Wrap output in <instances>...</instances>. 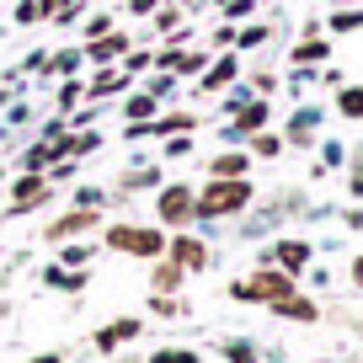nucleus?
Listing matches in <instances>:
<instances>
[{"mask_svg":"<svg viewBox=\"0 0 363 363\" xmlns=\"http://www.w3.org/2000/svg\"><path fill=\"white\" fill-rule=\"evenodd\" d=\"M251 203V182L246 177H214L203 187V198H193V214L198 219H214V214H235V208Z\"/></svg>","mask_w":363,"mask_h":363,"instance_id":"1","label":"nucleus"},{"mask_svg":"<svg viewBox=\"0 0 363 363\" xmlns=\"http://www.w3.org/2000/svg\"><path fill=\"white\" fill-rule=\"evenodd\" d=\"M107 246L113 251H134V257H160V251H166V235H160V230H145V225H113L107 230Z\"/></svg>","mask_w":363,"mask_h":363,"instance_id":"2","label":"nucleus"},{"mask_svg":"<svg viewBox=\"0 0 363 363\" xmlns=\"http://www.w3.org/2000/svg\"><path fill=\"white\" fill-rule=\"evenodd\" d=\"M43 198H48V177H43V171H22V177H16V187H11V214L43 203Z\"/></svg>","mask_w":363,"mask_h":363,"instance_id":"3","label":"nucleus"},{"mask_svg":"<svg viewBox=\"0 0 363 363\" xmlns=\"http://www.w3.org/2000/svg\"><path fill=\"white\" fill-rule=\"evenodd\" d=\"M251 294H257V299H272V305H278V299H289V294H294V272H284V267H278V272H262L257 267V278H251Z\"/></svg>","mask_w":363,"mask_h":363,"instance_id":"4","label":"nucleus"},{"mask_svg":"<svg viewBox=\"0 0 363 363\" xmlns=\"http://www.w3.org/2000/svg\"><path fill=\"white\" fill-rule=\"evenodd\" d=\"M160 219H166V225H182V219H193V187H166V193H160Z\"/></svg>","mask_w":363,"mask_h":363,"instance_id":"5","label":"nucleus"},{"mask_svg":"<svg viewBox=\"0 0 363 363\" xmlns=\"http://www.w3.org/2000/svg\"><path fill=\"white\" fill-rule=\"evenodd\" d=\"M134 337H139V320H134V315H123V320H113V326L96 331V352L107 358V352H118L123 342H134Z\"/></svg>","mask_w":363,"mask_h":363,"instance_id":"6","label":"nucleus"},{"mask_svg":"<svg viewBox=\"0 0 363 363\" xmlns=\"http://www.w3.org/2000/svg\"><path fill=\"white\" fill-rule=\"evenodd\" d=\"M123 54H128V38L123 33H102V38H91V43H86L91 65H113V59H123Z\"/></svg>","mask_w":363,"mask_h":363,"instance_id":"7","label":"nucleus"},{"mask_svg":"<svg viewBox=\"0 0 363 363\" xmlns=\"http://www.w3.org/2000/svg\"><path fill=\"white\" fill-rule=\"evenodd\" d=\"M91 225H96V208H69L65 219L48 225V240H69V235H80V230H91Z\"/></svg>","mask_w":363,"mask_h":363,"instance_id":"8","label":"nucleus"},{"mask_svg":"<svg viewBox=\"0 0 363 363\" xmlns=\"http://www.w3.org/2000/svg\"><path fill=\"white\" fill-rule=\"evenodd\" d=\"M166 251H171V262H177V267H182V272H193V267H203V262H208V251H203V246H198V240H193V235H177V240H171V246H166Z\"/></svg>","mask_w":363,"mask_h":363,"instance_id":"9","label":"nucleus"},{"mask_svg":"<svg viewBox=\"0 0 363 363\" xmlns=\"http://www.w3.org/2000/svg\"><path fill=\"white\" fill-rule=\"evenodd\" d=\"M272 262L284 272H305L310 267V246L305 240H278V246H272Z\"/></svg>","mask_w":363,"mask_h":363,"instance_id":"10","label":"nucleus"},{"mask_svg":"<svg viewBox=\"0 0 363 363\" xmlns=\"http://www.w3.org/2000/svg\"><path fill=\"white\" fill-rule=\"evenodd\" d=\"M208 171H214V177H246V171H251V155H246V150H225V155L208 160Z\"/></svg>","mask_w":363,"mask_h":363,"instance_id":"11","label":"nucleus"},{"mask_svg":"<svg viewBox=\"0 0 363 363\" xmlns=\"http://www.w3.org/2000/svg\"><path fill=\"white\" fill-rule=\"evenodd\" d=\"M272 310H278V315H284V320H305V326H310V320L320 315V310L310 305L305 294H289V299H278V305H272Z\"/></svg>","mask_w":363,"mask_h":363,"instance_id":"12","label":"nucleus"},{"mask_svg":"<svg viewBox=\"0 0 363 363\" xmlns=\"http://www.w3.org/2000/svg\"><path fill=\"white\" fill-rule=\"evenodd\" d=\"M262 123H267V102H251V107H240L230 134H262Z\"/></svg>","mask_w":363,"mask_h":363,"instance_id":"13","label":"nucleus"},{"mask_svg":"<svg viewBox=\"0 0 363 363\" xmlns=\"http://www.w3.org/2000/svg\"><path fill=\"white\" fill-rule=\"evenodd\" d=\"M80 59H86V48H59V54L48 59V75H75Z\"/></svg>","mask_w":363,"mask_h":363,"instance_id":"14","label":"nucleus"},{"mask_svg":"<svg viewBox=\"0 0 363 363\" xmlns=\"http://www.w3.org/2000/svg\"><path fill=\"white\" fill-rule=\"evenodd\" d=\"M123 113H128V123H150V113H155V96H150V91H139V96H128V102H123Z\"/></svg>","mask_w":363,"mask_h":363,"instance_id":"15","label":"nucleus"},{"mask_svg":"<svg viewBox=\"0 0 363 363\" xmlns=\"http://www.w3.org/2000/svg\"><path fill=\"white\" fill-rule=\"evenodd\" d=\"M235 69H240L235 59H219V65L203 75V91H219V86H230V80H235Z\"/></svg>","mask_w":363,"mask_h":363,"instance_id":"16","label":"nucleus"},{"mask_svg":"<svg viewBox=\"0 0 363 363\" xmlns=\"http://www.w3.org/2000/svg\"><path fill=\"white\" fill-rule=\"evenodd\" d=\"M123 80H128V75H123V69H102V75L91 80V96H113V91H118V86H123Z\"/></svg>","mask_w":363,"mask_h":363,"instance_id":"17","label":"nucleus"},{"mask_svg":"<svg viewBox=\"0 0 363 363\" xmlns=\"http://www.w3.org/2000/svg\"><path fill=\"white\" fill-rule=\"evenodd\" d=\"M337 107H342V113H347V118H363V86H342Z\"/></svg>","mask_w":363,"mask_h":363,"instance_id":"18","label":"nucleus"},{"mask_svg":"<svg viewBox=\"0 0 363 363\" xmlns=\"http://www.w3.org/2000/svg\"><path fill=\"white\" fill-rule=\"evenodd\" d=\"M278 150H284V139H278V134H251V155L272 160V155H278Z\"/></svg>","mask_w":363,"mask_h":363,"instance_id":"19","label":"nucleus"},{"mask_svg":"<svg viewBox=\"0 0 363 363\" xmlns=\"http://www.w3.org/2000/svg\"><path fill=\"white\" fill-rule=\"evenodd\" d=\"M326 54H331V48L320 43V38H310V43H299V48H294V59H299V65H320Z\"/></svg>","mask_w":363,"mask_h":363,"instance_id":"20","label":"nucleus"},{"mask_svg":"<svg viewBox=\"0 0 363 363\" xmlns=\"http://www.w3.org/2000/svg\"><path fill=\"white\" fill-rule=\"evenodd\" d=\"M166 289H182V267H177V262L155 272V294H166Z\"/></svg>","mask_w":363,"mask_h":363,"instance_id":"21","label":"nucleus"},{"mask_svg":"<svg viewBox=\"0 0 363 363\" xmlns=\"http://www.w3.org/2000/svg\"><path fill=\"white\" fill-rule=\"evenodd\" d=\"M363 27V11H337L331 16V33H358Z\"/></svg>","mask_w":363,"mask_h":363,"instance_id":"22","label":"nucleus"},{"mask_svg":"<svg viewBox=\"0 0 363 363\" xmlns=\"http://www.w3.org/2000/svg\"><path fill=\"white\" fill-rule=\"evenodd\" d=\"M225 358H230V363H257V347H251V342H230Z\"/></svg>","mask_w":363,"mask_h":363,"instance_id":"23","label":"nucleus"},{"mask_svg":"<svg viewBox=\"0 0 363 363\" xmlns=\"http://www.w3.org/2000/svg\"><path fill=\"white\" fill-rule=\"evenodd\" d=\"M251 11H257V0H225V16H230V22H246Z\"/></svg>","mask_w":363,"mask_h":363,"instance_id":"24","label":"nucleus"},{"mask_svg":"<svg viewBox=\"0 0 363 363\" xmlns=\"http://www.w3.org/2000/svg\"><path fill=\"white\" fill-rule=\"evenodd\" d=\"M80 96H86V86H80V80H65V86H59V107H75Z\"/></svg>","mask_w":363,"mask_h":363,"instance_id":"25","label":"nucleus"},{"mask_svg":"<svg viewBox=\"0 0 363 363\" xmlns=\"http://www.w3.org/2000/svg\"><path fill=\"white\" fill-rule=\"evenodd\" d=\"M155 363H198V352H187V347H166V352H155Z\"/></svg>","mask_w":363,"mask_h":363,"instance_id":"26","label":"nucleus"},{"mask_svg":"<svg viewBox=\"0 0 363 363\" xmlns=\"http://www.w3.org/2000/svg\"><path fill=\"white\" fill-rule=\"evenodd\" d=\"M102 33H113V16L96 11V16H91V27H86V43H91V38H102Z\"/></svg>","mask_w":363,"mask_h":363,"instance_id":"27","label":"nucleus"},{"mask_svg":"<svg viewBox=\"0 0 363 363\" xmlns=\"http://www.w3.org/2000/svg\"><path fill=\"white\" fill-rule=\"evenodd\" d=\"M43 284H59V289H80V272H43Z\"/></svg>","mask_w":363,"mask_h":363,"instance_id":"28","label":"nucleus"},{"mask_svg":"<svg viewBox=\"0 0 363 363\" xmlns=\"http://www.w3.org/2000/svg\"><path fill=\"white\" fill-rule=\"evenodd\" d=\"M38 16H43V11H38V0H22V6H16V22H22V27H33Z\"/></svg>","mask_w":363,"mask_h":363,"instance_id":"29","label":"nucleus"},{"mask_svg":"<svg viewBox=\"0 0 363 363\" xmlns=\"http://www.w3.org/2000/svg\"><path fill=\"white\" fill-rule=\"evenodd\" d=\"M262 38H267V27H246V33H235V43H240V48H257Z\"/></svg>","mask_w":363,"mask_h":363,"instance_id":"30","label":"nucleus"},{"mask_svg":"<svg viewBox=\"0 0 363 363\" xmlns=\"http://www.w3.org/2000/svg\"><path fill=\"white\" fill-rule=\"evenodd\" d=\"M347 187H352V198H363V150L352 155V182H347Z\"/></svg>","mask_w":363,"mask_h":363,"instance_id":"31","label":"nucleus"},{"mask_svg":"<svg viewBox=\"0 0 363 363\" xmlns=\"http://www.w3.org/2000/svg\"><path fill=\"white\" fill-rule=\"evenodd\" d=\"M91 251H96V246H65V262H69V267H80V262H91Z\"/></svg>","mask_w":363,"mask_h":363,"instance_id":"32","label":"nucleus"},{"mask_svg":"<svg viewBox=\"0 0 363 363\" xmlns=\"http://www.w3.org/2000/svg\"><path fill=\"white\" fill-rule=\"evenodd\" d=\"M145 65H155V59H150V54H128V65H123V75H139V69H145Z\"/></svg>","mask_w":363,"mask_h":363,"instance_id":"33","label":"nucleus"},{"mask_svg":"<svg viewBox=\"0 0 363 363\" xmlns=\"http://www.w3.org/2000/svg\"><path fill=\"white\" fill-rule=\"evenodd\" d=\"M155 6H160V0H128V11H134V16H145V11H155Z\"/></svg>","mask_w":363,"mask_h":363,"instance_id":"34","label":"nucleus"},{"mask_svg":"<svg viewBox=\"0 0 363 363\" xmlns=\"http://www.w3.org/2000/svg\"><path fill=\"white\" fill-rule=\"evenodd\" d=\"M59 6H65V0H38V11H43V16H54Z\"/></svg>","mask_w":363,"mask_h":363,"instance_id":"35","label":"nucleus"},{"mask_svg":"<svg viewBox=\"0 0 363 363\" xmlns=\"http://www.w3.org/2000/svg\"><path fill=\"white\" fill-rule=\"evenodd\" d=\"M352 284L363 289V257H352Z\"/></svg>","mask_w":363,"mask_h":363,"instance_id":"36","label":"nucleus"},{"mask_svg":"<svg viewBox=\"0 0 363 363\" xmlns=\"http://www.w3.org/2000/svg\"><path fill=\"white\" fill-rule=\"evenodd\" d=\"M33 363H65V358H59V352H43V358H33Z\"/></svg>","mask_w":363,"mask_h":363,"instance_id":"37","label":"nucleus"},{"mask_svg":"<svg viewBox=\"0 0 363 363\" xmlns=\"http://www.w3.org/2000/svg\"><path fill=\"white\" fill-rule=\"evenodd\" d=\"M219 6H225V0H219Z\"/></svg>","mask_w":363,"mask_h":363,"instance_id":"38","label":"nucleus"}]
</instances>
